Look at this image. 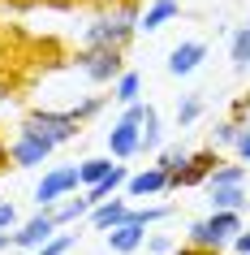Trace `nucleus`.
Returning a JSON list of instances; mask_svg holds the SVG:
<instances>
[{
    "label": "nucleus",
    "mask_w": 250,
    "mask_h": 255,
    "mask_svg": "<svg viewBox=\"0 0 250 255\" xmlns=\"http://www.w3.org/2000/svg\"><path fill=\"white\" fill-rule=\"evenodd\" d=\"M138 35V9L134 4H117L104 9L99 17H91V26L82 30V48H130V39Z\"/></svg>",
    "instance_id": "nucleus-1"
},
{
    "label": "nucleus",
    "mask_w": 250,
    "mask_h": 255,
    "mask_svg": "<svg viewBox=\"0 0 250 255\" xmlns=\"http://www.w3.org/2000/svg\"><path fill=\"white\" fill-rule=\"evenodd\" d=\"M143 117H147V104H143V100L121 108V117L112 121V130L104 134L108 156H112V160H134V156H143Z\"/></svg>",
    "instance_id": "nucleus-2"
},
{
    "label": "nucleus",
    "mask_w": 250,
    "mask_h": 255,
    "mask_svg": "<svg viewBox=\"0 0 250 255\" xmlns=\"http://www.w3.org/2000/svg\"><path fill=\"white\" fill-rule=\"evenodd\" d=\"M242 229H246L242 225V212H220V208H211V216H203V221L190 225L185 242L198 247V251H224V247H233V238Z\"/></svg>",
    "instance_id": "nucleus-3"
},
{
    "label": "nucleus",
    "mask_w": 250,
    "mask_h": 255,
    "mask_svg": "<svg viewBox=\"0 0 250 255\" xmlns=\"http://www.w3.org/2000/svg\"><path fill=\"white\" fill-rule=\"evenodd\" d=\"M52 156H56V143H48L39 130H30L26 121H22V130L9 138V164H13V169H39V164H48Z\"/></svg>",
    "instance_id": "nucleus-4"
},
{
    "label": "nucleus",
    "mask_w": 250,
    "mask_h": 255,
    "mask_svg": "<svg viewBox=\"0 0 250 255\" xmlns=\"http://www.w3.org/2000/svg\"><path fill=\"white\" fill-rule=\"evenodd\" d=\"M78 190H82L78 164H52V169L39 177V186H35V208H56L61 199L78 195Z\"/></svg>",
    "instance_id": "nucleus-5"
},
{
    "label": "nucleus",
    "mask_w": 250,
    "mask_h": 255,
    "mask_svg": "<svg viewBox=\"0 0 250 255\" xmlns=\"http://www.w3.org/2000/svg\"><path fill=\"white\" fill-rule=\"evenodd\" d=\"M26 126L30 130H39L43 138H48V143H56V147H65V143H74V138L82 134V121L74 117V113H61V108H35V113H30L26 117Z\"/></svg>",
    "instance_id": "nucleus-6"
},
{
    "label": "nucleus",
    "mask_w": 250,
    "mask_h": 255,
    "mask_svg": "<svg viewBox=\"0 0 250 255\" xmlns=\"http://www.w3.org/2000/svg\"><path fill=\"white\" fill-rule=\"evenodd\" d=\"M78 69L91 82H99V87H112V82L125 74V52H121V48H82Z\"/></svg>",
    "instance_id": "nucleus-7"
},
{
    "label": "nucleus",
    "mask_w": 250,
    "mask_h": 255,
    "mask_svg": "<svg viewBox=\"0 0 250 255\" xmlns=\"http://www.w3.org/2000/svg\"><path fill=\"white\" fill-rule=\"evenodd\" d=\"M52 234H61V221H56L52 208H39L30 221H22V225L13 229V247L17 251H35V247H43Z\"/></svg>",
    "instance_id": "nucleus-8"
},
{
    "label": "nucleus",
    "mask_w": 250,
    "mask_h": 255,
    "mask_svg": "<svg viewBox=\"0 0 250 255\" xmlns=\"http://www.w3.org/2000/svg\"><path fill=\"white\" fill-rule=\"evenodd\" d=\"M220 164V151L207 147V151H190V164H185L181 173L168 177V190H185V186H203L207 182V173Z\"/></svg>",
    "instance_id": "nucleus-9"
},
{
    "label": "nucleus",
    "mask_w": 250,
    "mask_h": 255,
    "mask_svg": "<svg viewBox=\"0 0 250 255\" xmlns=\"http://www.w3.org/2000/svg\"><path fill=\"white\" fill-rule=\"evenodd\" d=\"M203 61H207V43H203V39H181L168 52V74H172V78H190Z\"/></svg>",
    "instance_id": "nucleus-10"
},
{
    "label": "nucleus",
    "mask_w": 250,
    "mask_h": 255,
    "mask_svg": "<svg viewBox=\"0 0 250 255\" xmlns=\"http://www.w3.org/2000/svg\"><path fill=\"white\" fill-rule=\"evenodd\" d=\"M108 242V251L112 255H134V251H143L147 247V225H138V221H121V225H112L104 234Z\"/></svg>",
    "instance_id": "nucleus-11"
},
{
    "label": "nucleus",
    "mask_w": 250,
    "mask_h": 255,
    "mask_svg": "<svg viewBox=\"0 0 250 255\" xmlns=\"http://www.w3.org/2000/svg\"><path fill=\"white\" fill-rule=\"evenodd\" d=\"M168 190V173L160 169V164H147L138 173H130L125 182V199H151V195H164Z\"/></svg>",
    "instance_id": "nucleus-12"
},
{
    "label": "nucleus",
    "mask_w": 250,
    "mask_h": 255,
    "mask_svg": "<svg viewBox=\"0 0 250 255\" xmlns=\"http://www.w3.org/2000/svg\"><path fill=\"white\" fill-rule=\"evenodd\" d=\"M177 17H181V0H151L143 13H138V30L156 35V30H164L168 22H177Z\"/></svg>",
    "instance_id": "nucleus-13"
},
{
    "label": "nucleus",
    "mask_w": 250,
    "mask_h": 255,
    "mask_svg": "<svg viewBox=\"0 0 250 255\" xmlns=\"http://www.w3.org/2000/svg\"><path fill=\"white\" fill-rule=\"evenodd\" d=\"M86 221H91V229H99V234H108V229H112V225H121V221H130V203H125V199H117V195H112V199L95 203V208H91V216H86Z\"/></svg>",
    "instance_id": "nucleus-14"
},
{
    "label": "nucleus",
    "mask_w": 250,
    "mask_h": 255,
    "mask_svg": "<svg viewBox=\"0 0 250 255\" xmlns=\"http://www.w3.org/2000/svg\"><path fill=\"white\" fill-rule=\"evenodd\" d=\"M125 182H130V169H125V160H117V164H112V173L99 177L95 186H86L82 195H86L91 203H104V199H112V195H121V190H125Z\"/></svg>",
    "instance_id": "nucleus-15"
},
{
    "label": "nucleus",
    "mask_w": 250,
    "mask_h": 255,
    "mask_svg": "<svg viewBox=\"0 0 250 255\" xmlns=\"http://www.w3.org/2000/svg\"><path fill=\"white\" fill-rule=\"evenodd\" d=\"M207 203L220 208V212H242L246 208V182H233V186H207Z\"/></svg>",
    "instance_id": "nucleus-16"
},
{
    "label": "nucleus",
    "mask_w": 250,
    "mask_h": 255,
    "mask_svg": "<svg viewBox=\"0 0 250 255\" xmlns=\"http://www.w3.org/2000/svg\"><path fill=\"white\" fill-rule=\"evenodd\" d=\"M91 208H95V203L86 199V195H69V199L56 203L52 212H56V221H61V225H78V221H86V216H91Z\"/></svg>",
    "instance_id": "nucleus-17"
},
{
    "label": "nucleus",
    "mask_w": 250,
    "mask_h": 255,
    "mask_svg": "<svg viewBox=\"0 0 250 255\" xmlns=\"http://www.w3.org/2000/svg\"><path fill=\"white\" fill-rule=\"evenodd\" d=\"M164 147V121H160V108L147 104V117H143V151L147 156H156Z\"/></svg>",
    "instance_id": "nucleus-18"
},
{
    "label": "nucleus",
    "mask_w": 250,
    "mask_h": 255,
    "mask_svg": "<svg viewBox=\"0 0 250 255\" xmlns=\"http://www.w3.org/2000/svg\"><path fill=\"white\" fill-rule=\"evenodd\" d=\"M229 61H233L237 74H246V69H250V26H246V22L229 35Z\"/></svg>",
    "instance_id": "nucleus-19"
},
{
    "label": "nucleus",
    "mask_w": 250,
    "mask_h": 255,
    "mask_svg": "<svg viewBox=\"0 0 250 255\" xmlns=\"http://www.w3.org/2000/svg\"><path fill=\"white\" fill-rule=\"evenodd\" d=\"M112 100H117L121 108H125V104H138V100H143V74L125 69V74L112 82Z\"/></svg>",
    "instance_id": "nucleus-20"
},
{
    "label": "nucleus",
    "mask_w": 250,
    "mask_h": 255,
    "mask_svg": "<svg viewBox=\"0 0 250 255\" xmlns=\"http://www.w3.org/2000/svg\"><path fill=\"white\" fill-rule=\"evenodd\" d=\"M233 182H246V160H220L203 186H233Z\"/></svg>",
    "instance_id": "nucleus-21"
},
{
    "label": "nucleus",
    "mask_w": 250,
    "mask_h": 255,
    "mask_svg": "<svg viewBox=\"0 0 250 255\" xmlns=\"http://www.w3.org/2000/svg\"><path fill=\"white\" fill-rule=\"evenodd\" d=\"M112 164H117V160H112V156H86V160L78 164L82 190H86V186H95V182H99V177H108V173H112Z\"/></svg>",
    "instance_id": "nucleus-22"
},
{
    "label": "nucleus",
    "mask_w": 250,
    "mask_h": 255,
    "mask_svg": "<svg viewBox=\"0 0 250 255\" xmlns=\"http://www.w3.org/2000/svg\"><path fill=\"white\" fill-rule=\"evenodd\" d=\"M203 121V95H181L177 100V130H190Z\"/></svg>",
    "instance_id": "nucleus-23"
},
{
    "label": "nucleus",
    "mask_w": 250,
    "mask_h": 255,
    "mask_svg": "<svg viewBox=\"0 0 250 255\" xmlns=\"http://www.w3.org/2000/svg\"><path fill=\"white\" fill-rule=\"evenodd\" d=\"M156 164L172 177V173H181L185 164H190V151H185V147H160L156 151Z\"/></svg>",
    "instance_id": "nucleus-24"
},
{
    "label": "nucleus",
    "mask_w": 250,
    "mask_h": 255,
    "mask_svg": "<svg viewBox=\"0 0 250 255\" xmlns=\"http://www.w3.org/2000/svg\"><path fill=\"white\" fill-rule=\"evenodd\" d=\"M237 134H242V121H237V117L216 121V130H211V147H216V151H220V147H233Z\"/></svg>",
    "instance_id": "nucleus-25"
},
{
    "label": "nucleus",
    "mask_w": 250,
    "mask_h": 255,
    "mask_svg": "<svg viewBox=\"0 0 250 255\" xmlns=\"http://www.w3.org/2000/svg\"><path fill=\"white\" fill-rule=\"evenodd\" d=\"M74 242H78V234H52L43 247H35V251H26V255H69Z\"/></svg>",
    "instance_id": "nucleus-26"
},
{
    "label": "nucleus",
    "mask_w": 250,
    "mask_h": 255,
    "mask_svg": "<svg viewBox=\"0 0 250 255\" xmlns=\"http://www.w3.org/2000/svg\"><path fill=\"white\" fill-rule=\"evenodd\" d=\"M172 216V208L168 203H151V208H130V221H138V225H156V221H168Z\"/></svg>",
    "instance_id": "nucleus-27"
},
{
    "label": "nucleus",
    "mask_w": 250,
    "mask_h": 255,
    "mask_svg": "<svg viewBox=\"0 0 250 255\" xmlns=\"http://www.w3.org/2000/svg\"><path fill=\"white\" fill-rule=\"evenodd\" d=\"M104 104H108V95H91V100H82V104H74L69 113H74L78 121H91L95 113H104Z\"/></svg>",
    "instance_id": "nucleus-28"
},
{
    "label": "nucleus",
    "mask_w": 250,
    "mask_h": 255,
    "mask_svg": "<svg viewBox=\"0 0 250 255\" xmlns=\"http://www.w3.org/2000/svg\"><path fill=\"white\" fill-rule=\"evenodd\" d=\"M147 251H151V255H168L172 251V238H164V234H147Z\"/></svg>",
    "instance_id": "nucleus-29"
},
{
    "label": "nucleus",
    "mask_w": 250,
    "mask_h": 255,
    "mask_svg": "<svg viewBox=\"0 0 250 255\" xmlns=\"http://www.w3.org/2000/svg\"><path fill=\"white\" fill-rule=\"evenodd\" d=\"M233 156L250 164V126H242V134H237V143H233Z\"/></svg>",
    "instance_id": "nucleus-30"
},
{
    "label": "nucleus",
    "mask_w": 250,
    "mask_h": 255,
    "mask_svg": "<svg viewBox=\"0 0 250 255\" xmlns=\"http://www.w3.org/2000/svg\"><path fill=\"white\" fill-rule=\"evenodd\" d=\"M22 221H17V208L13 203H0V229H17Z\"/></svg>",
    "instance_id": "nucleus-31"
},
{
    "label": "nucleus",
    "mask_w": 250,
    "mask_h": 255,
    "mask_svg": "<svg viewBox=\"0 0 250 255\" xmlns=\"http://www.w3.org/2000/svg\"><path fill=\"white\" fill-rule=\"evenodd\" d=\"M233 251L237 255H250V229H242V234L233 238Z\"/></svg>",
    "instance_id": "nucleus-32"
},
{
    "label": "nucleus",
    "mask_w": 250,
    "mask_h": 255,
    "mask_svg": "<svg viewBox=\"0 0 250 255\" xmlns=\"http://www.w3.org/2000/svg\"><path fill=\"white\" fill-rule=\"evenodd\" d=\"M13 247V229H0V251H9Z\"/></svg>",
    "instance_id": "nucleus-33"
},
{
    "label": "nucleus",
    "mask_w": 250,
    "mask_h": 255,
    "mask_svg": "<svg viewBox=\"0 0 250 255\" xmlns=\"http://www.w3.org/2000/svg\"><path fill=\"white\" fill-rule=\"evenodd\" d=\"M177 255H220V251H198V247H190V242H185V247H181Z\"/></svg>",
    "instance_id": "nucleus-34"
},
{
    "label": "nucleus",
    "mask_w": 250,
    "mask_h": 255,
    "mask_svg": "<svg viewBox=\"0 0 250 255\" xmlns=\"http://www.w3.org/2000/svg\"><path fill=\"white\" fill-rule=\"evenodd\" d=\"M4 160H9V147H4V143H0V164H4Z\"/></svg>",
    "instance_id": "nucleus-35"
},
{
    "label": "nucleus",
    "mask_w": 250,
    "mask_h": 255,
    "mask_svg": "<svg viewBox=\"0 0 250 255\" xmlns=\"http://www.w3.org/2000/svg\"><path fill=\"white\" fill-rule=\"evenodd\" d=\"M246 26H250V17H246Z\"/></svg>",
    "instance_id": "nucleus-36"
},
{
    "label": "nucleus",
    "mask_w": 250,
    "mask_h": 255,
    "mask_svg": "<svg viewBox=\"0 0 250 255\" xmlns=\"http://www.w3.org/2000/svg\"><path fill=\"white\" fill-rule=\"evenodd\" d=\"M246 100H250V91H246Z\"/></svg>",
    "instance_id": "nucleus-37"
}]
</instances>
